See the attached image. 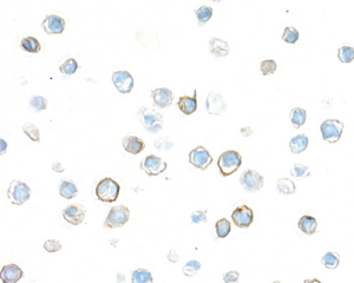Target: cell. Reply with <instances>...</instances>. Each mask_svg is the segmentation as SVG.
<instances>
[{
  "mask_svg": "<svg viewBox=\"0 0 354 283\" xmlns=\"http://www.w3.org/2000/svg\"><path fill=\"white\" fill-rule=\"evenodd\" d=\"M43 247L47 252H57V251L62 250L63 244L60 241H58V240H47L44 242Z\"/></svg>",
  "mask_w": 354,
  "mask_h": 283,
  "instance_id": "74e56055",
  "label": "cell"
},
{
  "mask_svg": "<svg viewBox=\"0 0 354 283\" xmlns=\"http://www.w3.org/2000/svg\"><path fill=\"white\" fill-rule=\"evenodd\" d=\"M338 58L341 63L350 64L354 60V49L351 46H342L338 50Z\"/></svg>",
  "mask_w": 354,
  "mask_h": 283,
  "instance_id": "f546056e",
  "label": "cell"
},
{
  "mask_svg": "<svg viewBox=\"0 0 354 283\" xmlns=\"http://www.w3.org/2000/svg\"><path fill=\"white\" fill-rule=\"evenodd\" d=\"M189 163L199 170H207L213 163V157L205 146L199 145L189 152Z\"/></svg>",
  "mask_w": 354,
  "mask_h": 283,
  "instance_id": "ba28073f",
  "label": "cell"
},
{
  "mask_svg": "<svg viewBox=\"0 0 354 283\" xmlns=\"http://www.w3.org/2000/svg\"><path fill=\"white\" fill-rule=\"evenodd\" d=\"M242 137H250L253 134H254V130H253L252 126H244L240 130Z\"/></svg>",
  "mask_w": 354,
  "mask_h": 283,
  "instance_id": "60d3db41",
  "label": "cell"
},
{
  "mask_svg": "<svg viewBox=\"0 0 354 283\" xmlns=\"http://www.w3.org/2000/svg\"><path fill=\"white\" fill-rule=\"evenodd\" d=\"M78 68H79V66H78L76 59H74V58H69L68 60H65V62L59 66V71L62 72L63 74H65V76H71V74L76 73Z\"/></svg>",
  "mask_w": 354,
  "mask_h": 283,
  "instance_id": "4dcf8cb0",
  "label": "cell"
},
{
  "mask_svg": "<svg viewBox=\"0 0 354 283\" xmlns=\"http://www.w3.org/2000/svg\"><path fill=\"white\" fill-rule=\"evenodd\" d=\"M322 140L330 144H335L344 132V123L339 119H326L320 125Z\"/></svg>",
  "mask_w": 354,
  "mask_h": 283,
  "instance_id": "8992f818",
  "label": "cell"
},
{
  "mask_svg": "<svg viewBox=\"0 0 354 283\" xmlns=\"http://www.w3.org/2000/svg\"><path fill=\"white\" fill-rule=\"evenodd\" d=\"M117 281H118V283H123L125 281V276L123 275V274L122 273L117 274Z\"/></svg>",
  "mask_w": 354,
  "mask_h": 283,
  "instance_id": "f6af8a7d",
  "label": "cell"
},
{
  "mask_svg": "<svg viewBox=\"0 0 354 283\" xmlns=\"http://www.w3.org/2000/svg\"><path fill=\"white\" fill-rule=\"evenodd\" d=\"M31 197V189L23 181L15 179L10 183L7 189V198L15 205L26 203Z\"/></svg>",
  "mask_w": 354,
  "mask_h": 283,
  "instance_id": "5b68a950",
  "label": "cell"
},
{
  "mask_svg": "<svg viewBox=\"0 0 354 283\" xmlns=\"http://www.w3.org/2000/svg\"><path fill=\"white\" fill-rule=\"evenodd\" d=\"M209 51L217 58H224L229 54V45L225 40L213 37L209 40Z\"/></svg>",
  "mask_w": 354,
  "mask_h": 283,
  "instance_id": "ac0fdd59",
  "label": "cell"
},
{
  "mask_svg": "<svg viewBox=\"0 0 354 283\" xmlns=\"http://www.w3.org/2000/svg\"><path fill=\"white\" fill-rule=\"evenodd\" d=\"M131 283H154V277L147 269L138 268L131 273Z\"/></svg>",
  "mask_w": 354,
  "mask_h": 283,
  "instance_id": "cb8c5ba5",
  "label": "cell"
},
{
  "mask_svg": "<svg viewBox=\"0 0 354 283\" xmlns=\"http://www.w3.org/2000/svg\"><path fill=\"white\" fill-rule=\"evenodd\" d=\"M272 283H281L280 281H274V282H272Z\"/></svg>",
  "mask_w": 354,
  "mask_h": 283,
  "instance_id": "7dc6e473",
  "label": "cell"
},
{
  "mask_svg": "<svg viewBox=\"0 0 354 283\" xmlns=\"http://www.w3.org/2000/svg\"><path fill=\"white\" fill-rule=\"evenodd\" d=\"M240 184L247 193H258L263 188L264 178L258 171L248 169L240 177Z\"/></svg>",
  "mask_w": 354,
  "mask_h": 283,
  "instance_id": "52a82bcc",
  "label": "cell"
},
{
  "mask_svg": "<svg viewBox=\"0 0 354 283\" xmlns=\"http://www.w3.org/2000/svg\"><path fill=\"white\" fill-rule=\"evenodd\" d=\"M205 110L209 115L221 116L227 111V102L220 93L210 92L205 99Z\"/></svg>",
  "mask_w": 354,
  "mask_h": 283,
  "instance_id": "7c38bea8",
  "label": "cell"
},
{
  "mask_svg": "<svg viewBox=\"0 0 354 283\" xmlns=\"http://www.w3.org/2000/svg\"><path fill=\"white\" fill-rule=\"evenodd\" d=\"M277 190L282 195H293L297 191V187L291 179L280 178L277 181Z\"/></svg>",
  "mask_w": 354,
  "mask_h": 283,
  "instance_id": "484cf974",
  "label": "cell"
},
{
  "mask_svg": "<svg viewBox=\"0 0 354 283\" xmlns=\"http://www.w3.org/2000/svg\"><path fill=\"white\" fill-rule=\"evenodd\" d=\"M289 118H291L293 126H294L295 129H300V127L306 123L307 112H306V110L302 109V107H294V109H292L291 111Z\"/></svg>",
  "mask_w": 354,
  "mask_h": 283,
  "instance_id": "603a6c76",
  "label": "cell"
},
{
  "mask_svg": "<svg viewBox=\"0 0 354 283\" xmlns=\"http://www.w3.org/2000/svg\"><path fill=\"white\" fill-rule=\"evenodd\" d=\"M242 165V157L235 150H227L222 152L221 156L217 160V166L220 169V173L224 177H228L230 175L235 174Z\"/></svg>",
  "mask_w": 354,
  "mask_h": 283,
  "instance_id": "3957f363",
  "label": "cell"
},
{
  "mask_svg": "<svg viewBox=\"0 0 354 283\" xmlns=\"http://www.w3.org/2000/svg\"><path fill=\"white\" fill-rule=\"evenodd\" d=\"M308 144H309V138L307 137V135L305 134H300L295 137H293L291 142H289V149L294 155H299L302 154L306 149L308 148Z\"/></svg>",
  "mask_w": 354,
  "mask_h": 283,
  "instance_id": "44dd1931",
  "label": "cell"
},
{
  "mask_svg": "<svg viewBox=\"0 0 354 283\" xmlns=\"http://www.w3.org/2000/svg\"><path fill=\"white\" fill-rule=\"evenodd\" d=\"M291 175L295 178H305L306 176H308V166L303 164H295L292 168Z\"/></svg>",
  "mask_w": 354,
  "mask_h": 283,
  "instance_id": "8d00e7d4",
  "label": "cell"
},
{
  "mask_svg": "<svg viewBox=\"0 0 354 283\" xmlns=\"http://www.w3.org/2000/svg\"><path fill=\"white\" fill-rule=\"evenodd\" d=\"M178 109L181 110V112L185 113L186 116L193 115L195 111L197 110V97H196V91H194V96H182L178 98L177 102Z\"/></svg>",
  "mask_w": 354,
  "mask_h": 283,
  "instance_id": "d6986e66",
  "label": "cell"
},
{
  "mask_svg": "<svg viewBox=\"0 0 354 283\" xmlns=\"http://www.w3.org/2000/svg\"><path fill=\"white\" fill-rule=\"evenodd\" d=\"M321 263L327 269H336L340 265V256L338 252L328 251L322 256Z\"/></svg>",
  "mask_w": 354,
  "mask_h": 283,
  "instance_id": "4316f807",
  "label": "cell"
},
{
  "mask_svg": "<svg viewBox=\"0 0 354 283\" xmlns=\"http://www.w3.org/2000/svg\"><path fill=\"white\" fill-rule=\"evenodd\" d=\"M168 168L166 160L155 155H149L141 162V169L146 173L148 176L155 177L163 174Z\"/></svg>",
  "mask_w": 354,
  "mask_h": 283,
  "instance_id": "9c48e42d",
  "label": "cell"
},
{
  "mask_svg": "<svg viewBox=\"0 0 354 283\" xmlns=\"http://www.w3.org/2000/svg\"><path fill=\"white\" fill-rule=\"evenodd\" d=\"M277 69H278V65H277V62H275V60L267 59V60H263V62H261V64H260V70H261V73L263 74V76H269V74H273L275 71H277Z\"/></svg>",
  "mask_w": 354,
  "mask_h": 283,
  "instance_id": "e575fe53",
  "label": "cell"
},
{
  "mask_svg": "<svg viewBox=\"0 0 354 283\" xmlns=\"http://www.w3.org/2000/svg\"><path fill=\"white\" fill-rule=\"evenodd\" d=\"M240 273L238 270H230L224 273V283H239Z\"/></svg>",
  "mask_w": 354,
  "mask_h": 283,
  "instance_id": "ab89813d",
  "label": "cell"
},
{
  "mask_svg": "<svg viewBox=\"0 0 354 283\" xmlns=\"http://www.w3.org/2000/svg\"><path fill=\"white\" fill-rule=\"evenodd\" d=\"M122 145L128 154L138 155L146 149V143L136 136H125L122 140Z\"/></svg>",
  "mask_w": 354,
  "mask_h": 283,
  "instance_id": "e0dca14e",
  "label": "cell"
},
{
  "mask_svg": "<svg viewBox=\"0 0 354 283\" xmlns=\"http://www.w3.org/2000/svg\"><path fill=\"white\" fill-rule=\"evenodd\" d=\"M23 132L30 140L33 142H40V132H39V129L36 125H33L31 123H26L23 126Z\"/></svg>",
  "mask_w": 354,
  "mask_h": 283,
  "instance_id": "d6a6232c",
  "label": "cell"
},
{
  "mask_svg": "<svg viewBox=\"0 0 354 283\" xmlns=\"http://www.w3.org/2000/svg\"><path fill=\"white\" fill-rule=\"evenodd\" d=\"M41 27L47 35H62L65 30V20L59 16L49 15L41 23Z\"/></svg>",
  "mask_w": 354,
  "mask_h": 283,
  "instance_id": "4fadbf2b",
  "label": "cell"
},
{
  "mask_svg": "<svg viewBox=\"0 0 354 283\" xmlns=\"http://www.w3.org/2000/svg\"><path fill=\"white\" fill-rule=\"evenodd\" d=\"M52 170H54L55 173H64V166L60 164V163L56 162L52 164Z\"/></svg>",
  "mask_w": 354,
  "mask_h": 283,
  "instance_id": "7bdbcfd3",
  "label": "cell"
},
{
  "mask_svg": "<svg viewBox=\"0 0 354 283\" xmlns=\"http://www.w3.org/2000/svg\"><path fill=\"white\" fill-rule=\"evenodd\" d=\"M30 105L33 107L35 110L37 111H44L46 110L47 107V101L46 98L41 96H33L30 101Z\"/></svg>",
  "mask_w": 354,
  "mask_h": 283,
  "instance_id": "d590c367",
  "label": "cell"
},
{
  "mask_svg": "<svg viewBox=\"0 0 354 283\" xmlns=\"http://www.w3.org/2000/svg\"><path fill=\"white\" fill-rule=\"evenodd\" d=\"M111 79H112L113 85H115V88L118 90V92L127 94V93H130L131 91H132L135 82H133V78H132V76L130 74V72L115 71L112 73Z\"/></svg>",
  "mask_w": 354,
  "mask_h": 283,
  "instance_id": "8fae6325",
  "label": "cell"
},
{
  "mask_svg": "<svg viewBox=\"0 0 354 283\" xmlns=\"http://www.w3.org/2000/svg\"><path fill=\"white\" fill-rule=\"evenodd\" d=\"M151 98L156 106L160 109H166L172 104L174 93L167 88H158L151 91Z\"/></svg>",
  "mask_w": 354,
  "mask_h": 283,
  "instance_id": "9a60e30c",
  "label": "cell"
},
{
  "mask_svg": "<svg viewBox=\"0 0 354 283\" xmlns=\"http://www.w3.org/2000/svg\"><path fill=\"white\" fill-rule=\"evenodd\" d=\"M201 267H202V265H201L199 261L191 260L189 261V262H186V265L183 267V274L188 277H193L199 273Z\"/></svg>",
  "mask_w": 354,
  "mask_h": 283,
  "instance_id": "836d02e7",
  "label": "cell"
},
{
  "mask_svg": "<svg viewBox=\"0 0 354 283\" xmlns=\"http://www.w3.org/2000/svg\"><path fill=\"white\" fill-rule=\"evenodd\" d=\"M63 217L66 222H69L72 226H79L85 218V209L79 204L68 205L63 210Z\"/></svg>",
  "mask_w": 354,
  "mask_h": 283,
  "instance_id": "5bb4252c",
  "label": "cell"
},
{
  "mask_svg": "<svg viewBox=\"0 0 354 283\" xmlns=\"http://www.w3.org/2000/svg\"><path fill=\"white\" fill-rule=\"evenodd\" d=\"M207 212L208 210H197V212H194L193 213H191L190 218H191V222H193L194 224H200V223H205L207 222Z\"/></svg>",
  "mask_w": 354,
  "mask_h": 283,
  "instance_id": "f35d334b",
  "label": "cell"
},
{
  "mask_svg": "<svg viewBox=\"0 0 354 283\" xmlns=\"http://www.w3.org/2000/svg\"><path fill=\"white\" fill-rule=\"evenodd\" d=\"M298 228H299L305 235L307 236L314 235L317 229V222L316 220V217L309 215H303L299 220V222H298Z\"/></svg>",
  "mask_w": 354,
  "mask_h": 283,
  "instance_id": "ffe728a7",
  "label": "cell"
},
{
  "mask_svg": "<svg viewBox=\"0 0 354 283\" xmlns=\"http://www.w3.org/2000/svg\"><path fill=\"white\" fill-rule=\"evenodd\" d=\"M299 37H300V33L297 29H295V27L287 26L286 29L283 30L282 40L286 41V43L291 44V45L297 43V41L299 40Z\"/></svg>",
  "mask_w": 354,
  "mask_h": 283,
  "instance_id": "1f68e13d",
  "label": "cell"
},
{
  "mask_svg": "<svg viewBox=\"0 0 354 283\" xmlns=\"http://www.w3.org/2000/svg\"><path fill=\"white\" fill-rule=\"evenodd\" d=\"M231 220L240 229H247L254 222V212L248 205H239L231 212Z\"/></svg>",
  "mask_w": 354,
  "mask_h": 283,
  "instance_id": "30bf717a",
  "label": "cell"
},
{
  "mask_svg": "<svg viewBox=\"0 0 354 283\" xmlns=\"http://www.w3.org/2000/svg\"><path fill=\"white\" fill-rule=\"evenodd\" d=\"M24 276V271L17 265H6L1 268L0 279L2 283H18Z\"/></svg>",
  "mask_w": 354,
  "mask_h": 283,
  "instance_id": "2e32d148",
  "label": "cell"
},
{
  "mask_svg": "<svg viewBox=\"0 0 354 283\" xmlns=\"http://www.w3.org/2000/svg\"><path fill=\"white\" fill-rule=\"evenodd\" d=\"M231 231V223L227 218H220L215 223V232L217 238H225Z\"/></svg>",
  "mask_w": 354,
  "mask_h": 283,
  "instance_id": "83f0119b",
  "label": "cell"
},
{
  "mask_svg": "<svg viewBox=\"0 0 354 283\" xmlns=\"http://www.w3.org/2000/svg\"><path fill=\"white\" fill-rule=\"evenodd\" d=\"M138 119L144 129L150 134L160 132L163 126V116L160 111L155 110L154 107H141V110L138 111Z\"/></svg>",
  "mask_w": 354,
  "mask_h": 283,
  "instance_id": "6da1fadb",
  "label": "cell"
},
{
  "mask_svg": "<svg viewBox=\"0 0 354 283\" xmlns=\"http://www.w3.org/2000/svg\"><path fill=\"white\" fill-rule=\"evenodd\" d=\"M303 283H321V281L317 279H311V280H305Z\"/></svg>",
  "mask_w": 354,
  "mask_h": 283,
  "instance_id": "bcb514c9",
  "label": "cell"
},
{
  "mask_svg": "<svg viewBox=\"0 0 354 283\" xmlns=\"http://www.w3.org/2000/svg\"><path fill=\"white\" fill-rule=\"evenodd\" d=\"M196 17L200 25L208 23V21L211 19V17H213V8L205 6V5H202V6H200L196 10Z\"/></svg>",
  "mask_w": 354,
  "mask_h": 283,
  "instance_id": "f1b7e54d",
  "label": "cell"
},
{
  "mask_svg": "<svg viewBox=\"0 0 354 283\" xmlns=\"http://www.w3.org/2000/svg\"><path fill=\"white\" fill-rule=\"evenodd\" d=\"M130 220V209L124 204L115 205L110 209L104 221V227L108 229L122 228Z\"/></svg>",
  "mask_w": 354,
  "mask_h": 283,
  "instance_id": "277c9868",
  "label": "cell"
},
{
  "mask_svg": "<svg viewBox=\"0 0 354 283\" xmlns=\"http://www.w3.org/2000/svg\"><path fill=\"white\" fill-rule=\"evenodd\" d=\"M167 257H168V260L170 261V262H172V263H174V262H178V260H180V256H178L177 252L175 251V250H170L169 254H168V256H167Z\"/></svg>",
  "mask_w": 354,
  "mask_h": 283,
  "instance_id": "b9f144b4",
  "label": "cell"
},
{
  "mask_svg": "<svg viewBox=\"0 0 354 283\" xmlns=\"http://www.w3.org/2000/svg\"><path fill=\"white\" fill-rule=\"evenodd\" d=\"M78 194V188L75 182L70 179H63L59 185V195L65 199L75 198Z\"/></svg>",
  "mask_w": 354,
  "mask_h": 283,
  "instance_id": "7402d4cb",
  "label": "cell"
},
{
  "mask_svg": "<svg viewBox=\"0 0 354 283\" xmlns=\"http://www.w3.org/2000/svg\"><path fill=\"white\" fill-rule=\"evenodd\" d=\"M0 144H1V149H0V154L5 155V154H6V149H7L6 141H5L4 138H1V140H0Z\"/></svg>",
  "mask_w": 354,
  "mask_h": 283,
  "instance_id": "ee69618b",
  "label": "cell"
},
{
  "mask_svg": "<svg viewBox=\"0 0 354 283\" xmlns=\"http://www.w3.org/2000/svg\"><path fill=\"white\" fill-rule=\"evenodd\" d=\"M121 193V187L115 179L110 177L100 179L96 185V196L100 202L104 203H113L118 198Z\"/></svg>",
  "mask_w": 354,
  "mask_h": 283,
  "instance_id": "7a4b0ae2",
  "label": "cell"
},
{
  "mask_svg": "<svg viewBox=\"0 0 354 283\" xmlns=\"http://www.w3.org/2000/svg\"><path fill=\"white\" fill-rule=\"evenodd\" d=\"M20 47L24 50V51L29 52V53H38L40 52L41 45L39 43L38 39H36L35 37H26L21 39Z\"/></svg>",
  "mask_w": 354,
  "mask_h": 283,
  "instance_id": "d4e9b609",
  "label": "cell"
}]
</instances>
